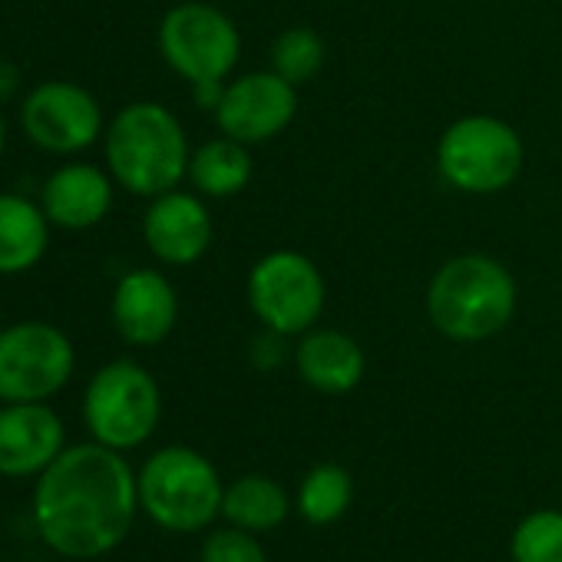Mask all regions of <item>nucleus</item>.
<instances>
[{"mask_svg": "<svg viewBox=\"0 0 562 562\" xmlns=\"http://www.w3.org/2000/svg\"><path fill=\"white\" fill-rule=\"evenodd\" d=\"M351 496H355V483H351L348 470L338 463H322L302 480L299 509L308 522L328 526L345 516V509L351 506Z\"/></svg>", "mask_w": 562, "mask_h": 562, "instance_id": "obj_20", "label": "nucleus"}, {"mask_svg": "<svg viewBox=\"0 0 562 562\" xmlns=\"http://www.w3.org/2000/svg\"><path fill=\"white\" fill-rule=\"evenodd\" d=\"M202 562H268L265 549L245 529H218L202 546Z\"/></svg>", "mask_w": 562, "mask_h": 562, "instance_id": "obj_23", "label": "nucleus"}, {"mask_svg": "<svg viewBox=\"0 0 562 562\" xmlns=\"http://www.w3.org/2000/svg\"><path fill=\"white\" fill-rule=\"evenodd\" d=\"M513 562H562V513H529L513 532Z\"/></svg>", "mask_w": 562, "mask_h": 562, "instance_id": "obj_22", "label": "nucleus"}, {"mask_svg": "<svg viewBox=\"0 0 562 562\" xmlns=\"http://www.w3.org/2000/svg\"><path fill=\"white\" fill-rule=\"evenodd\" d=\"M77 368L74 341L47 322L0 328V401L37 404L60 394Z\"/></svg>", "mask_w": 562, "mask_h": 562, "instance_id": "obj_9", "label": "nucleus"}, {"mask_svg": "<svg viewBox=\"0 0 562 562\" xmlns=\"http://www.w3.org/2000/svg\"><path fill=\"white\" fill-rule=\"evenodd\" d=\"M110 318L126 345H162L179 322V299L172 281L156 268H133L116 281Z\"/></svg>", "mask_w": 562, "mask_h": 562, "instance_id": "obj_12", "label": "nucleus"}, {"mask_svg": "<svg viewBox=\"0 0 562 562\" xmlns=\"http://www.w3.org/2000/svg\"><path fill=\"white\" fill-rule=\"evenodd\" d=\"M212 235H215V225L199 195L169 189L149 199V209L143 215V238H146V248L162 265H176V268L195 265L209 251Z\"/></svg>", "mask_w": 562, "mask_h": 562, "instance_id": "obj_13", "label": "nucleus"}, {"mask_svg": "<svg viewBox=\"0 0 562 562\" xmlns=\"http://www.w3.org/2000/svg\"><path fill=\"white\" fill-rule=\"evenodd\" d=\"M4 143H8V126H4V116H0V153H4Z\"/></svg>", "mask_w": 562, "mask_h": 562, "instance_id": "obj_24", "label": "nucleus"}, {"mask_svg": "<svg viewBox=\"0 0 562 562\" xmlns=\"http://www.w3.org/2000/svg\"><path fill=\"white\" fill-rule=\"evenodd\" d=\"M325 274L302 251H268L248 271V308L268 331L285 338L312 331L325 312Z\"/></svg>", "mask_w": 562, "mask_h": 562, "instance_id": "obj_5", "label": "nucleus"}, {"mask_svg": "<svg viewBox=\"0 0 562 562\" xmlns=\"http://www.w3.org/2000/svg\"><path fill=\"white\" fill-rule=\"evenodd\" d=\"M103 153L110 176L133 195L156 199L189 176V139L176 113L162 103L139 100L123 106L106 133Z\"/></svg>", "mask_w": 562, "mask_h": 562, "instance_id": "obj_2", "label": "nucleus"}, {"mask_svg": "<svg viewBox=\"0 0 562 562\" xmlns=\"http://www.w3.org/2000/svg\"><path fill=\"white\" fill-rule=\"evenodd\" d=\"M522 156L519 133L496 116H463L437 143L440 176L467 195L503 192L519 176Z\"/></svg>", "mask_w": 562, "mask_h": 562, "instance_id": "obj_7", "label": "nucleus"}, {"mask_svg": "<svg viewBox=\"0 0 562 562\" xmlns=\"http://www.w3.org/2000/svg\"><path fill=\"white\" fill-rule=\"evenodd\" d=\"M248 179H251L248 146L232 136L209 139L189 156V182L195 186L199 195L232 199L248 186Z\"/></svg>", "mask_w": 562, "mask_h": 562, "instance_id": "obj_18", "label": "nucleus"}, {"mask_svg": "<svg viewBox=\"0 0 562 562\" xmlns=\"http://www.w3.org/2000/svg\"><path fill=\"white\" fill-rule=\"evenodd\" d=\"M139 486L120 450L103 443L67 447L34 490V522L44 542L67 559H97L116 549L136 516Z\"/></svg>", "mask_w": 562, "mask_h": 562, "instance_id": "obj_1", "label": "nucleus"}, {"mask_svg": "<svg viewBox=\"0 0 562 562\" xmlns=\"http://www.w3.org/2000/svg\"><path fill=\"white\" fill-rule=\"evenodd\" d=\"M299 113V87L281 80L274 70L241 74L225 83L215 106V123L222 136H232L245 146L268 143L281 136Z\"/></svg>", "mask_w": 562, "mask_h": 562, "instance_id": "obj_11", "label": "nucleus"}, {"mask_svg": "<svg viewBox=\"0 0 562 562\" xmlns=\"http://www.w3.org/2000/svg\"><path fill=\"white\" fill-rule=\"evenodd\" d=\"M162 397L156 378L136 361H110L93 374L83 394V420L97 443L133 450L146 443L159 424Z\"/></svg>", "mask_w": 562, "mask_h": 562, "instance_id": "obj_6", "label": "nucleus"}, {"mask_svg": "<svg viewBox=\"0 0 562 562\" xmlns=\"http://www.w3.org/2000/svg\"><path fill=\"white\" fill-rule=\"evenodd\" d=\"M50 245V218L41 202L18 192H0V274L31 271Z\"/></svg>", "mask_w": 562, "mask_h": 562, "instance_id": "obj_17", "label": "nucleus"}, {"mask_svg": "<svg viewBox=\"0 0 562 562\" xmlns=\"http://www.w3.org/2000/svg\"><path fill=\"white\" fill-rule=\"evenodd\" d=\"M159 54L186 83H225L238 64L241 37L235 21L202 0L166 11L159 24Z\"/></svg>", "mask_w": 562, "mask_h": 562, "instance_id": "obj_8", "label": "nucleus"}, {"mask_svg": "<svg viewBox=\"0 0 562 562\" xmlns=\"http://www.w3.org/2000/svg\"><path fill=\"white\" fill-rule=\"evenodd\" d=\"M295 368L308 387L322 394H348L364 378V351L338 328H312L295 348Z\"/></svg>", "mask_w": 562, "mask_h": 562, "instance_id": "obj_16", "label": "nucleus"}, {"mask_svg": "<svg viewBox=\"0 0 562 562\" xmlns=\"http://www.w3.org/2000/svg\"><path fill=\"white\" fill-rule=\"evenodd\" d=\"M136 486L146 516L169 532L205 529L222 509V496H225L215 467L199 450L189 447L156 450L143 463Z\"/></svg>", "mask_w": 562, "mask_h": 562, "instance_id": "obj_4", "label": "nucleus"}, {"mask_svg": "<svg viewBox=\"0 0 562 562\" xmlns=\"http://www.w3.org/2000/svg\"><path fill=\"white\" fill-rule=\"evenodd\" d=\"M64 450L67 430L47 401L0 407V476H41Z\"/></svg>", "mask_w": 562, "mask_h": 562, "instance_id": "obj_14", "label": "nucleus"}, {"mask_svg": "<svg viewBox=\"0 0 562 562\" xmlns=\"http://www.w3.org/2000/svg\"><path fill=\"white\" fill-rule=\"evenodd\" d=\"M516 315V281L503 261L470 251L443 261L427 289L430 325L460 345L499 335Z\"/></svg>", "mask_w": 562, "mask_h": 562, "instance_id": "obj_3", "label": "nucleus"}, {"mask_svg": "<svg viewBox=\"0 0 562 562\" xmlns=\"http://www.w3.org/2000/svg\"><path fill=\"white\" fill-rule=\"evenodd\" d=\"M0 322H4V318H0ZM0 328H4V325H0Z\"/></svg>", "mask_w": 562, "mask_h": 562, "instance_id": "obj_25", "label": "nucleus"}, {"mask_svg": "<svg viewBox=\"0 0 562 562\" xmlns=\"http://www.w3.org/2000/svg\"><path fill=\"white\" fill-rule=\"evenodd\" d=\"M21 126L37 149L74 156L90 149L103 136V106L80 83L47 80L24 97Z\"/></svg>", "mask_w": 562, "mask_h": 562, "instance_id": "obj_10", "label": "nucleus"}, {"mask_svg": "<svg viewBox=\"0 0 562 562\" xmlns=\"http://www.w3.org/2000/svg\"><path fill=\"white\" fill-rule=\"evenodd\" d=\"M113 176L93 162H64L41 189V209L57 228L83 232L100 225L113 209Z\"/></svg>", "mask_w": 562, "mask_h": 562, "instance_id": "obj_15", "label": "nucleus"}, {"mask_svg": "<svg viewBox=\"0 0 562 562\" xmlns=\"http://www.w3.org/2000/svg\"><path fill=\"white\" fill-rule=\"evenodd\" d=\"M292 503L281 483L268 476H241L235 480L222 496V513L232 519V526L245 532H268L285 522Z\"/></svg>", "mask_w": 562, "mask_h": 562, "instance_id": "obj_19", "label": "nucleus"}, {"mask_svg": "<svg viewBox=\"0 0 562 562\" xmlns=\"http://www.w3.org/2000/svg\"><path fill=\"white\" fill-rule=\"evenodd\" d=\"M325 67V41L312 27H289L281 31L271 44V70L289 80L292 87H302L315 80Z\"/></svg>", "mask_w": 562, "mask_h": 562, "instance_id": "obj_21", "label": "nucleus"}]
</instances>
